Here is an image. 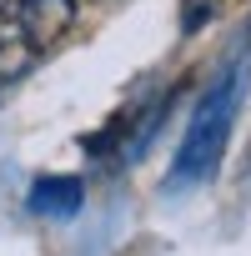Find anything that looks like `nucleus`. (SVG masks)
<instances>
[{"label": "nucleus", "instance_id": "20e7f679", "mask_svg": "<svg viewBox=\"0 0 251 256\" xmlns=\"http://www.w3.org/2000/svg\"><path fill=\"white\" fill-rule=\"evenodd\" d=\"M0 6H16V0H0Z\"/></svg>", "mask_w": 251, "mask_h": 256}, {"label": "nucleus", "instance_id": "7ed1b4c3", "mask_svg": "<svg viewBox=\"0 0 251 256\" xmlns=\"http://www.w3.org/2000/svg\"><path fill=\"white\" fill-rule=\"evenodd\" d=\"M16 10L36 40H50L76 20V0H16Z\"/></svg>", "mask_w": 251, "mask_h": 256}, {"label": "nucleus", "instance_id": "f257e3e1", "mask_svg": "<svg viewBox=\"0 0 251 256\" xmlns=\"http://www.w3.org/2000/svg\"><path fill=\"white\" fill-rule=\"evenodd\" d=\"M246 76H251V56L236 50V60L206 86V96L196 100V110L186 120V136L176 146L166 191H196V186H206L216 176V166L226 156V141H231V126H236V110H241Z\"/></svg>", "mask_w": 251, "mask_h": 256}, {"label": "nucleus", "instance_id": "f03ea898", "mask_svg": "<svg viewBox=\"0 0 251 256\" xmlns=\"http://www.w3.org/2000/svg\"><path fill=\"white\" fill-rule=\"evenodd\" d=\"M80 201H86L80 176H40L30 186V196H26V206L36 216H46V221H70L80 211Z\"/></svg>", "mask_w": 251, "mask_h": 256}]
</instances>
